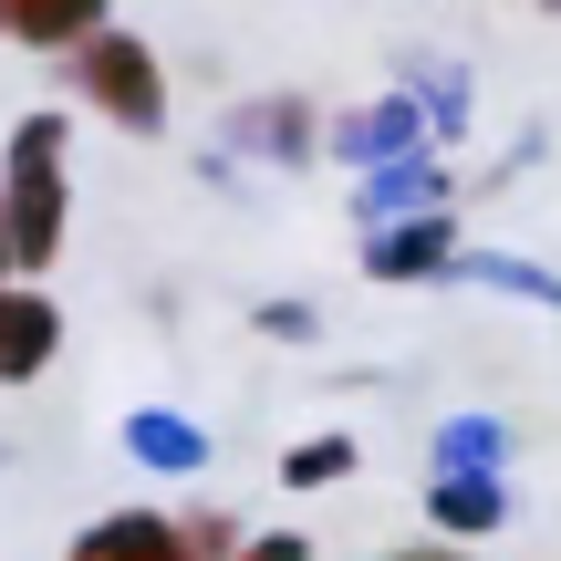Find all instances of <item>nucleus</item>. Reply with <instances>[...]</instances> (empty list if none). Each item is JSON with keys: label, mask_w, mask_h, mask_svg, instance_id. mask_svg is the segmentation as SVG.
<instances>
[{"label": "nucleus", "mask_w": 561, "mask_h": 561, "mask_svg": "<svg viewBox=\"0 0 561 561\" xmlns=\"http://www.w3.org/2000/svg\"><path fill=\"white\" fill-rule=\"evenodd\" d=\"M229 561H312V541H301V530H250Z\"/></svg>", "instance_id": "f8f14e48"}, {"label": "nucleus", "mask_w": 561, "mask_h": 561, "mask_svg": "<svg viewBox=\"0 0 561 561\" xmlns=\"http://www.w3.org/2000/svg\"><path fill=\"white\" fill-rule=\"evenodd\" d=\"M73 94H83V115H104L115 136H167V62H157V42L146 32H125V21H104L94 42H73Z\"/></svg>", "instance_id": "f03ea898"}, {"label": "nucleus", "mask_w": 561, "mask_h": 561, "mask_svg": "<svg viewBox=\"0 0 561 561\" xmlns=\"http://www.w3.org/2000/svg\"><path fill=\"white\" fill-rule=\"evenodd\" d=\"M136 458H157V468H187V458H198V437H187L178 416H136Z\"/></svg>", "instance_id": "9b49d317"}, {"label": "nucleus", "mask_w": 561, "mask_h": 561, "mask_svg": "<svg viewBox=\"0 0 561 561\" xmlns=\"http://www.w3.org/2000/svg\"><path fill=\"white\" fill-rule=\"evenodd\" d=\"M364 468V447L354 437H301L291 458H280V489H343Z\"/></svg>", "instance_id": "6e6552de"}, {"label": "nucleus", "mask_w": 561, "mask_h": 561, "mask_svg": "<svg viewBox=\"0 0 561 561\" xmlns=\"http://www.w3.org/2000/svg\"><path fill=\"white\" fill-rule=\"evenodd\" d=\"M396 561H479V551H468V541H405Z\"/></svg>", "instance_id": "ddd939ff"}, {"label": "nucleus", "mask_w": 561, "mask_h": 561, "mask_svg": "<svg viewBox=\"0 0 561 561\" xmlns=\"http://www.w3.org/2000/svg\"><path fill=\"white\" fill-rule=\"evenodd\" d=\"M0 229H11V280H42L73 250V115H21L0 146Z\"/></svg>", "instance_id": "f257e3e1"}, {"label": "nucleus", "mask_w": 561, "mask_h": 561, "mask_svg": "<svg viewBox=\"0 0 561 561\" xmlns=\"http://www.w3.org/2000/svg\"><path fill=\"white\" fill-rule=\"evenodd\" d=\"M447 261H458V219H447V208L396 219V229L364 240V271H375V280H426V271H447Z\"/></svg>", "instance_id": "423d86ee"}, {"label": "nucleus", "mask_w": 561, "mask_h": 561, "mask_svg": "<svg viewBox=\"0 0 561 561\" xmlns=\"http://www.w3.org/2000/svg\"><path fill=\"white\" fill-rule=\"evenodd\" d=\"M62 561H198L178 530V510H104V520L73 530V551Z\"/></svg>", "instance_id": "20e7f679"}, {"label": "nucleus", "mask_w": 561, "mask_h": 561, "mask_svg": "<svg viewBox=\"0 0 561 561\" xmlns=\"http://www.w3.org/2000/svg\"><path fill=\"white\" fill-rule=\"evenodd\" d=\"M104 21H115L104 0H0V42H21V53H73Z\"/></svg>", "instance_id": "0eeeda50"}, {"label": "nucleus", "mask_w": 561, "mask_h": 561, "mask_svg": "<svg viewBox=\"0 0 561 561\" xmlns=\"http://www.w3.org/2000/svg\"><path fill=\"white\" fill-rule=\"evenodd\" d=\"M0 280H11V229H0Z\"/></svg>", "instance_id": "4468645a"}, {"label": "nucleus", "mask_w": 561, "mask_h": 561, "mask_svg": "<svg viewBox=\"0 0 561 561\" xmlns=\"http://www.w3.org/2000/svg\"><path fill=\"white\" fill-rule=\"evenodd\" d=\"M343 146H354V157H405V146H416V104H375V115H354Z\"/></svg>", "instance_id": "1a4fd4ad"}, {"label": "nucleus", "mask_w": 561, "mask_h": 561, "mask_svg": "<svg viewBox=\"0 0 561 561\" xmlns=\"http://www.w3.org/2000/svg\"><path fill=\"white\" fill-rule=\"evenodd\" d=\"M62 364V301L42 280H0V396L42 385Z\"/></svg>", "instance_id": "7ed1b4c3"}, {"label": "nucleus", "mask_w": 561, "mask_h": 561, "mask_svg": "<svg viewBox=\"0 0 561 561\" xmlns=\"http://www.w3.org/2000/svg\"><path fill=\"white\" fill-rule=\"evenodd\" d=\"M541 11H561V0H541Z\"/></svg>", "instance_id": "2eb2a0df"}, {"label": "nucleus", "mask_w": 561, "mask_h": 561, "mask_svg": "<svg viewBox=\"0 0 561 561\" xmlns=\"http://www.w3.org/2000/svg\"><path fill=\"white\" fill-rule=\"evenodd\" d=\"M426 520H437V541H468V551H479V530L510 520L500 468H437V479H426Z\"/></svg>", "instance_id": "39448f33"}, {"label": "nucleus", "mask_w": 561, "mask_h": 561, "mask_svg": "<svg viewBox=\"0 0 561 561\" xmlns=\"http://www.w3.org/2000/svg\"><path fill=\"white\" fill-rule=\"evenodd\" d=\"M178 530H187V551H198V561H229V551L250 541L240 510H178Z\"/></svg>", "instance_id": "9d476101"}]
</instances>
